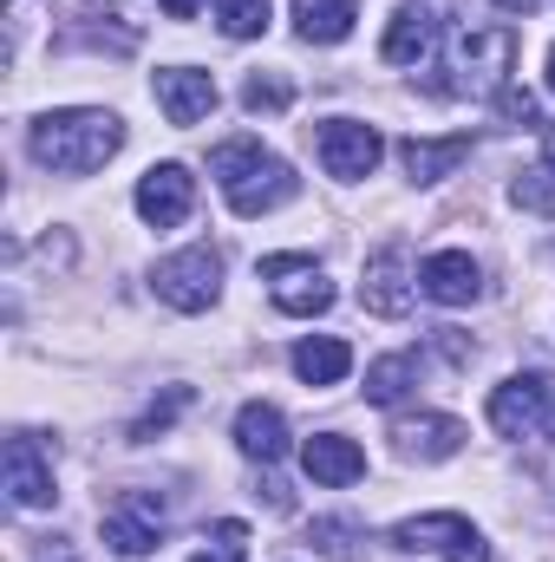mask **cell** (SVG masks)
Segmentation results:
<instances>
[{"instance_id": "cell-1", "label": "cell", "mask_w": 555, "mask_h": 562, "mask_svg": "<svg viewBox=\"0 0 555 562\" xmlns=\"http://www.w3.org/2000/svg\"><path fill=\"white\" fill-rule=\"evenodd\" d=\"M33 157L46 164V170H59V177H92V170H105L118 150H125V119L118 112H99V105H66V112H46V119H33Z\"/></svg>"}, {"instance_id": "cell-2", "label": "cell", "mask_w": 555, "mask_h": 562, "mask_svg": "<svg viewBox=\"0 0 555 562\" xmlns=\"http://www.w3.org/2000/svg\"><path fill=\"white\" fill-rule=\"evenodd\" d=\"M209 177L223 183V196H229L236 216H275L281 203H294V190H301L294 164L275 157V150H262V138L216 144L209 150Z\"/></svg>"}, {"instance_id": "cell-3", "label": "cell", "mask_w": 555, "mask_h": 562, "mask_svg": "<svg viewBox=\"0 0 555 562\" xmlns=\"http://www.w3.org/2000/svg\"><path fill=\"white\" fill-rule=\"evenodd\" d=\"M517 66V26H464L444 46V92H471V99H497L510 86Z\"/></svg>"}, {"instance_id": "cell-4", "label": "cell", "mask_w": 555, "mask_h": 562, "mask_svg": "<svg viewBox=\"0 0 555 562\" xmlns=\"http://www.w3.org/2000/svg\"><path fill=\"white\" fill-rule=\"evenodd\" d=\"M386 543H393V557H399V562H490L484 537H477V524H471V517H457V510H424V517H406V524H393V530H386Z\"/></svg>"}, {"instance_id": "cell-5", "label": "cell", "mask_w": 555, "mask_h": 562, "mask_svg": "<svg viewBox=\"0 0 555 562\" xmlns=\"http://www.w3.org/2000/svg\"><path fill=\"white\" fill-rule=\"evenodd\" d=\"M150 288H157L163 307L203 314V307H216V294H223V256H216L209 243H190V249H177V256H163V262L150 269Z\"/></svg>"}, {"instance_id": "cell-6", "label": "cell", "mask_w": 555, "mask_h": 562, "mask_svg": "<svg viewBox=\"0 0 555 562\" xmlns=\"http://www.w3.org/2000/svg\"><path fill=\"white\" fill-rule=\"evenodd\" d=\"M99 530H105V543H112L118 557H150V550L163 543V530H170V504H163L157 491H118V497L105 504Z\"/></svg>"}, {"instance_id": "cell-7", "label": "cell", "mask_w": 555, "mask_h": 562, "mask_svg": "<svg viewBox=\"0 0 555 562\" xmlns=\"http://www.w3.org/2000/svg\"><path fill=\"white\" fill-rule=\"evenodd\" d=\"M490 425L503 438H536L555 431V373H517L490 393Z\"/></svg>"}, {"instance_id": "cell-8", "label": "cell", "mask_w": 555, "mask_h": 562, "mask_svg": "<svg viewBox=\"0 0 555 562\" xmlns=\"http://www.w3.org/2000/svg\"><path fill=\"white\" fill-rule=\"evenodd\" d=\"M314 150H320V170H327V177L360 183V177H373V170H380L386 138H380L373 125H360V119H327V125L314 132Z\"/></svg>"}, {"instance_id": "cell-9", "label": "cell", "mask_w": 555, "mask_h": 562, "mask_svg": "<svg viewBox=\"0 0 555 562\" xmlns=\"http://www.w3.org/2000/svg\"><path fill=\"white\" fill-rule=\"evenodd\" d=\"M262 281L275 288V307L294 321H314L333 307V281L314 269V256H262Z\"/></svg>"}, {"instance_id": "cell-10", "label": "cell", "mask_w": 555, "mask_h": 562, "mask_svg": "<svg viewBox=\"0 0 555 562\" xmlns=\"http://www.w3.org/2000/svg\"><path fill=\"white\" fill-rule=\"evenodd\" d=\"M0 477H7V497H13L20 510H46V504L59 497V491H53V458L39 451V438H33V431H13V438H7Z\"/></svg>"}, {"instance_id": "cell-11", "label": "cell", "mask_w": 555, "mask_h": 562, "mask_svg": "<svg viewBox=\"0 0 555 562\" xmlns=\"http://www.w3.org/2000/svg\"><path fill=\"white\" fill-rule=\"evenodd\" d=\"M138 216L150 223V229H177L190 210H196V177L183 170V164H150L138 177Z\"/></svg>"}, {"instance_id": "cell-12", "label": "cell", "mask_w": 555, "mask_h": 562, "mask_svg": "<svg viewBox=\"0 0 555 562\" xmlns=\"http://www.w3.org/2000/svg\"><path fill=\"white\" fill-rule=\"evenodd\" d=\"M412 294H418V281H412V262H406L399 243L366 262V281H360V307H366V314L399 321V314H412Z\"/></svg>"}, {"instance_id": "cell-13", "label": "cell", "mask_w": 555, "mask_h": 562, "mask_svg": "<svg viewBox=\"0 0 555 562\" xmlns=\"http://www.w3.org/2000/svg\"><path fill=\"white\" fill-rule=\"evenodd\" d=\"M464 438H471V431H464V419H451V413H418V419L393 425V451L412 458V464H444V458H457Z\"/></svg>"}, {"instance_id": "cell-14", "label": "cell", "mask_w": 555, "mask_h": 562, "mask_svg": "<svg viewBox=\"0 0 555 562\" xmlns=\"http://www.w3.org/2000/svg\"><path fill=\"white\" fill-rule=\"evenodd\" d=\"M150 92H157V105H163L170 125H203L216 112V79L196 72V66H163L150 79Z\"/></svg>"}, {"instance_id": "cell-15", "label": "cell", "mask_w": 555, "mask_h": 562, "mask_svg": "<svg viewBox=\"0 0 555 562\" xmlns=\"http://www.w3.org/2000/svg\"><path fill=\"white\" fill-rule=\"evenodd\" d=\"M301 471H307L314 484H327V491H347V484L366 477V451H360L353 438H340V431H314V438L301 445Z\"/></svg>"}, {"instance_id": "cell-16", "label": "cell", "mask_w": 555, "mask_h": 562, "mask_svg": "<svg viewBox=\"0 0 555 562\" xmlns=\"http://www.w3.org/2000/svg\"><path fill=\"white\" fill-rule=\"evenodd\" d=\"M418 288H424L438 307H471V301L484 294V276H477V262H471L464 249H438V256L418 262Z\"/></svg>"}, {"instance_id": "cell-17", "label": "cell", "mask_w": 555, "mask_h": 562, "mask_svg": "<svg viewBox=\"0 0 555 562\" xmlns=\"http://www.w3.org/2000/svg\"><path fill=\"white\" fill-rule=\"evenodd\" d=\"M236 451L256 458V464H281V458H287V419H281V406L249 400V406L236 413Z\"/></svg>"}, {"instance_id": "cell-18", "label": "cell", "mask_w": 555, "mask_h": 562, "mask_svg": "<svg viewBox=\"0 0 555 562\" xmlns=\"http://www.w3.org/2000/svg\"><path fill=\"white\" fill-rule=\"evenodd\" d=\"M464 157H471V132H451V138H406L399 144V164H406L412 183H444Z\"/></svg>"}, {"instance_id": "cell-19", "label": "cell", "mask_w": 555, "mask_h": 562, "mask_svg": "<svg viewBox=\"0 0 555 562\" xmlns=\"http://www.w3.org/2000/svg\"><path fill=\"white\" fill-rule=\"evenodd\" d=\"M431 40H438V20H431V7L406 0V7L386 20V40H380V53H386L393 66H418V59L431 53Z\"/></svg>"}, {"instance_id": "cell-20", "label": "cell", "mask_w": 555, "mask_h": 562, "mask_svg": "<svg viewBox=\"0 0 555 562\" xmlns=\"http://www.w3.org/2000/svg\"><path fill=\"white\" fill-rule=\"evenodd\" d=\"M360 20V0H294V33L307 46H340Z\"/></svg>"}, {"instance_id": "cell-21", "label": "cell", "mask_w": 555, "mask_h": 562, "mask_svg": "<svg viewBox=\"0 0 555 562\" xmlns=\"http://www.w3.org/2000/svg\"><path fill=\"white\" fill-rule=\"evenodd\" d=\"M294 373H301L307 386H340V380L353 373V347H347L340 334H314V340L294 347Z\"/></svg>"}, {"instance_id": "cell-22", "label": "cell", "mask_w": 555, "mask_h": 562, "mask_svg": "<svg viewBox=\"0 0 555 562\" xmlns=\"http://www.w3.org/2000/svg\"><path fill=\"white\" fill-rule=\"evenodd\" d=\"M412 386H418V360L412 353H386V360L366 367V400H373V406H399Z\"/></svg>"}, {"instance_id": "cell-23", "label": "cell", "mask_w": 555, "mask_h": 562, "mask_svg": "<svg viewBox=\"0 0 555 562\" xmlns=\"http://www.w3.org/2000/svg\"><path fill=\"white\" fill-rule=\"evenodd\" d=\"M510 203L530 210V216H555V170L536 164V170H517L510 177Z\"/></svg>"}, {"instance_id": "cell-24", "label": "cell", "mask_w": 555, "mask_h": 562, "mask_svg": "<svg viewBox=\"0 0 555 562\" xmlns=\"http://www.w3.org/2000/svg\"><path fill=\"white\" fill-rule=\"evenodd\" d=\"M242 105H249V112H287V105H294V86H287L281 72H249Z\"/></svg>"}, {"instance_id": "cell-25", "label": "cell", "mask_w": 555, "mask_h": 562, "mask_svg": "<svg viewBox=\"0 0 555 562\" xmlns=\"http://www.w3.org/2000/svg\"><path fill=\"white\" fill-rule=\"evenodd\" d=\"M216 20H223V33H229V40H256V33L269 26V0H223V7H216Z\"/></svg>"}, {"instance_id": "cell-26", "label": "cell", "mask_w": 555, "mask_h": 562, "mask_svg": "<svg viewBox=\"0 0 555 562\" xmlns=\"http://www.w3.org/2000/svg\"><path fill=\"white\" fill-rule=\"evenodd\" d=\"M183 406H190V386H170V393H163V400H157V406H150L138 425H132V445H150L157 431H170V419H177Z\"/></svg>"}, {"instance_id": "cell-27", "label": "cell", "mask_w": 555, "mask_h": 562, "mask_svg": "<svg viewBox=\"0 0 555 562\" xmlns=\"http://www.w3.org/2000/svg\"><path fill=\"white\" fill-rule=\"evenodd\" d=\"M242 557H249V530L229 517V524H216V530H209V550H196L190 562H242Z\"/></svg>"}, {"instance_id": "cell-28", "label": "cell", "mask_w": 555, "mask_h": 562, "mask_svg": "<svg viewBox=\"0 0 555 562\" xmlns=\"http://www.w3.org/2000/svg\"><path fill=\"white\" fill-rule=\"evenodd\" d=\"M497 112H503L510 125H530V119H536V99L517 92V86H503V92H497Z\"/></svg>"}, {"instance_id": "cell-29", "label": "cell", "mask_w": 555, "mask_h": 562, "mask_svg": "<svg viewBox=\"0 0 555 562\" xmlns=\"http://www.w3.org/2000/svg\"><path fill=\"white\" fill-rule=\"evenodd\" d=\"M157 7H163V13H170V20H196V13H203V7H209V0H157Z\"/></svg>"}, {"instance_id": "cell-30", "label": "cell", "mask_w": 555, "mask_h": 562, "mask_svg": "<svg viewBox=\"0 0 555 562\" xmlns=\"http://www.w3.org/2000/svg\"><path fill=\"white\" fill-rule=\"evenodd\" d=\"M543 164L555 170V125H543Z\"/></svg>"}, {"instance_id": "cell-31", "label": "cell", "mask_w": 555, "mask_h": 562, "mask_svg": "<svg viewBox=\"0 0 555 562\" xmlns=\"http://www.w3.org/2000/svg\"><path fill=\"white\" fill-rule=\"evenodd\" d=\"M497 7H510V13H536L543 0H497Z\"/></svg>"}, {"instance_id": "cell-32", "label": "cell", "mask_w": 555, "mask_h": 562, "mask_svg": "<svg viewBox=\"0 0 555 562\" xmlns=\"http://www.w3.org/2000/svg\"><path fill=\"white\" fill-rule=\"evenodd\" d=\"M550 92H555V46H550Z\"/></svg>"}]
</instances>
